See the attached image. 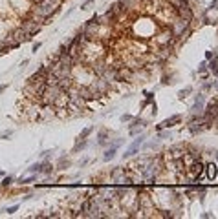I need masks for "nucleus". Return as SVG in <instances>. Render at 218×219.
<instances>
[{
	"mask_svg": "<svg viewBox=\"0 0 218 219\" xmlns=\"http://www.w3.org/2000/svg\"><path fill=\"white\" fill-rule=\"evenodd\" d=\"M171 135H172L171 132H161V130H160V133H158V139H160V141H161V139H169Z\"/></svg>",
	"mask_w": 218,
	"mask_h": 219,
	"instance_id": "nucleus-23",
	"label": "nucleus"
},
{
	"mask_svg": "<svg viewBox=\"0 0 218 219\" xmlns=\"http://www.w3.org/2000/svg\"><path fill=\"white\" fill-rule=\"evenodd\" d=\"M213 86H215V88L218 89V79H216V81H215V84H213Z\"/></svg>",
	"mask_w": 218,
	"mask_h": 219,
	"instance_id": "nucleus-35",
	"label": "nucleus"
},
{
	"mask_svg": "<svg viewBox=\"0 0 218 219\" xmlns=\"http://www.w3.org/2000/svg\"><path fill=\"white\" fill-rule=\"evenodd\" d=\"M51 172H53V166H51L48 161H42V164H41V173H44V175H49Z\"/></svg>",
	"mask_w": 218,
	"mask_h": 219,
	"instance_id": "nucleus-10",
	"label": "nucleus"
},
{
	"mask_svg": "<svg viewBox=\"0 0 218 219\" xmlns=\"http://www.w3.org/2000/svg\"><path fill=\"white\" fill-rule=\"evenodd\" d=\"M202 217H204V219H205V217H207V219H211V217H213V214H209V212H204V214H202Z\"/></svg>",
	"mask_w": 218,
	"mask_h": 219,
	"instance_id": "nucleus-32",
	"label": "nucleus"
},
{
	"mask_svg": "<svg viewBox=\"0 0 218 219\" xmlns=\"http://www.w3.org/2000/svg\"><path fill=\"white\" fill-rule=\"evenodd\" d=\"M211 88H213L211 82H204V84H202V91H207V89H211Z\"/></svg>",
	"mask_w": 218,
	"mask_h": 219,
	"instance_id": "nucleus-28",
	"label": "nucleus"
},
{
	"mask_svg": "<svg viewBox=\"0 0 218 219\" xmlns=\"http://www.w3.org/2000/svg\"><path fill=\"white\" fill-rule=\"evenodd\" d=\"M137 152H139V148H136V146H128V148H127V152L123 153V159H130V157L136 155Z\"/></svg>",
	"mask_w": 218,
	"mask_h": 219,
	"instance_id": "nucleus-12",
	"label": "nucleus"
},
{
	"mask_svg": "<svg viewBox=\"0 0 218 219\" xmlns=\"http://www.w3.org/2000/svg\"><path fill=\"white\" fill-rule=\"evenodd\" d=\"M207 68L211 69V73H213V75H216V77H218V60H216V58H211V60L207 62Z\"/></svg>",
	"mask_w": 218,
	"mask_h": 219,
	"instance_id": "nucleus-11",
	"label": "nucleus"
},
{
	"mask_svg": "<svg viewBox=\"0 0 218 219\" xmlns=\"http://www.w3.org/2000/svg\"><path fill=\"white\" fill-rule=\"evenodd\" d=\"M86 148H88V139H79L77 144L72 148V153H79V152L86 150Z\"/></svg>",
	"mask_w": 218,
	"mask_h": 219,
	"instance_id": "nucleus-8",
	"label": "nucleus"
},
{
	"mask_svg": "<svg viewBox=\"0 0 218 219\" xmlns=\"http://www.w3.org/2000/svg\"><path fill=\"white\" fill-rule=\"evenodd\" d=\"M116 152H117V148H116V146H110V148H108V150L105 152V155H103V163L112 161V159L116 157Z\"/></svg>",
	"mask_w": 218,
	"mask_h": 219,
	"instance_id": "nucleus-9",
	"label": "nucleus"
},
{
	"mask_svg": "<svg viewBox=\"0 0 218 219\" xmlns=\"http://www.w3.org/2000/svg\"><path fill=\"white\" fill-rule=\"evenodd\" d=\"M4 173H6V172H4V170H0V175H4Z\"/></svg>",
	"mask_w": 218,
	"mask_h": 219,
	"instance_id": "nucleus-36",
	"label": "nucleus"
},
{
	"mask_svg": "<svg viewBox=\"0 0 218 219\" xmlns=\"http://www.w3.org/2000/svg\"><path fill=\"white\" fill-rule=\"evenodd\" d=\"M189 26H191L189 18H183V17H178V15H176V17L171 20V24H169V29H171L172 37H181V35L187 33Z\"/></svg>",
	"mask_w": 218,
	"mask_h": 219,
	"instance_id": "nucleus-2",
	"label": "nucleus"
},
{
	"mask_svg": "<svg viewBox=\"0 0 218 219\" xmlns=\"http://www.w3.org/2000/svg\"><path fill=\"white\" fill-rule=\"evenodd\" d=\"M7 89V84H2V86H0V93H4Z\"/></svg>",
	"mask_w": 218,
	"mask_h": 219,
	"instance_id": "nucleus-34",
	"label": "nucleus"
},
{
	"mask_svg": "<svg viewBox=\"0 0 218 219\" xmlns=\"http://www.w3.org/2000/svg\"><path fill=\"white\" fill-rule=\"evenodd\" d=\"M172 33H171V29H169V26H167L165 29H163V33H158L156 35V44H161V46H167V44H171L172 42Z\"/></svg>",
	"mask_w": 218,
	"mask_h": 219,
	"instance_id": "nucleus-4",
	"label": "nucleus"
},
{
	"mask_svg": "<svg viewBox=\"0 0 218 219\" xmlns=\"http://www.w3.org/2000/svg\"><path fill=\"white\" fill-rule=\"evenodd\" d=\"M211 58H215V53H213V51H205V60H211Z\"/></svg>",
	"mask_w": 218,
	"mask_h": 219,
	"instance_id": "nucleus-29",
	"label": "nucleus"
},
{
	"mask_svg": "<svg viewBox=\"0 0 218 219\" xmlns=\"http://www.w3.org/2000/svg\"><path fill=\"white\" fill-rule=\"evenodd\" d=\"M11 183H13V177H11V175H7V177H4L2 186H4V188H7V186H11Z\"/></svg>",
	"mask_w": 218,
	"mask_h": 219,
	"instance_id": "nucleus-19",
	"label": "nucleus"
},
{
	"mask_svg": "<svg viewBox=\"0 0 218 219\" xmlns=\"http://www.w3.org/2000/svg\"><path fill=\"white\" fill-rule=\"evenodd\" d=\"M198 73H204V71H207V60H204V62H200V66H198V69H196Z\"/></svg>",
	"mask_w": 218,
	"mask_h": 219,
	"instance_id": "nucleus-22",
	"label": "nucleus"
},
{
	"mask_svg": "<svg viewBox=\"0 0 218 219\" xmlns=\"http://www.w3.org/2000/svg\"><path fill=\"white\" fill-rule=\"evenodd\" d=\"M204 110H205V95L204 93H198V95L194 97V104H192L191 112L194 113V115H200Z\"/></svg>",
	"mask_w": 218,
	"mask_h": 219,
	"instance_id": "nucleus-3",
	"label": "nucleus"
},
{
	"mask_svg": "<svg viewBox=\"0 0 218 219\" xmlns=\"http://www.w3.org/2000/svg\"><path fill=\"white\" fill-rule=\"evenodd\" d=\"M68 164H70V159H68V155H61V159H59V168H61V170H64Z\"/></svg>",
	"mask_w": 218,
	"mask_h": 219,
	"instance_id": "nucleus-13",
	"label": "nucleus"
},
{
	"mask_svg": "<svg viewBox=\"0 0 218 219\" xmlns=\"http://www.w3.org/2000/svg\"><path fill=\"white\" fill-rule=\"evenodd\" d=\"M216 175H218V164H216Z\"/></svg>",
	"mask_w": 218,
	"mask_h": 219,
	"instance_id": "nucleus-37",
	"label": "nucleus"
},
{
	"mask_svg": "<svg viewBox=\"0 0 218 219\" xmlns=\"http://www.w3.org/2000/svg\"><path fill=\"white\" fill-rule=\"evenodd\" d=\"M18 210V205H15V206H9V208H6V214H9V216H13L15 212Z\"/></svg>",
	"mask_w": 218,
	"mask_h": 219,
	"instance_id": "nucleus-24",
	"label": "nucleus"
},
{
	"mask_svg": "<svg viewBox=\"0 0 218 219\" xmlns=\"http://www.w3.org/2000/svg\"><path fill=\"white\" fill-rule=\"evenodd\" d=\"M152 101H154V93H152V91H145V102L147 104H152Z\"/></svg>",
	"mask_w": 218,
	"mask_h": 219,
	"instance_id": "nucleus-20",
	"label": "nucleus"
},
{
	"mask_svg": "<svg viewBox=\"0 0 218 219\" xmlns=\"http://www.w3.org/2000/svg\"><path fill=\"white\" fill-rule=\"evenodd\" d=\"M53 152H55V150H46V152H42V153H41V157L44 159V161H48V159L53 155Z\"/></svg>",
	"mask_w": 218,
	"mask_h": 219,
	"instance_id": "nucleus-21",
	"label": "nucleus"
},
{
	"mask_svg": "<svg viewBox=\"0 0 218 219\" xmlns=\"http://www.w3.org/2000/svg\"><path fill=\"white\" fill-rule=\"evenodd\" d=\"M130 119H132V115H128V113H125V115L121 117V121H123V122H130Z\"/></svg>",
	"mask_w": 218,
	"mask_h": 219,
	"instance_id": "nucleus-30",
	"label": "nucleus"
},
{
	"mask_svg": "<svg viewBox=\"0 0 218 219\" xmlns=\"http://www.w3.org/2000/svg\"><path fill=\"white\" fill-rule=\"evenodd\" d=\"M93 132V126H88V128H85V130H83L81 133H79V137H77V141L79 139H86L88 135H90V133Z\"/></svg>",
	"mask_w": 218,
	"mask_h": 219,
	"instance_id": "nucleus-14",
	"label": "nucleus"
},
{
	"mask_svg": "<svg viewBox=\"0 0 218 219\" xmlns=\"http://www.w3.org/2000/svg\"><path fill=\"white\" fill-rule=\"evenodd\" d=\"M11 135H13V130H6V132L0 133V139H7V137H11Z\"/></svg>",
	"mask_w": 218,
	"mask_h": 219,
	"instance_id": "nucleus-25",
	"label": "nucleus"
},
{
	"mask_svg": "<svg viewBox=\"0 0 218 219\" xmlns=\"http://www.w3.org/2000/svg\"><path fill=\"white\" fill-rule=\"evenodd\" d=\"M143 141H145V135H139V137H137V139H134V142L130 144V146H136V148H139Z\"/></svg>",
	"mask_w": 218,
	"mask_h": 219,
	"instance_id": "nucleus-18",
	"label": "nucleus"
},
{
	"mask_svg": "<svg viewBox=\"0 0 218 219\" xmlns=\"http://www.w3.org/2000/svg\"><path fill=\"white\" fill-rule=\"evenodd\" d=\"M35 179H37V175H35V173H33V175H29V177H20V179H18V181H20L22 185H29V183H33V181H35Z\"/></svg>",
	"mask_w": 218,
	"mask_h": 219,
	"instance_id": "nucleus-16",
	"label": "nucleus"
},
{
	"mask_svg": "<svg viewBox=\"0 0 218 219\" xmlns=\"http://www.w3.org/2000/svg\"><path fill=\"white\" fill-rule=\"evenodd\" d=\"M125 175H127V173H125V168H121V166H116V168L110 172V177H112L114 183H123Z\"/></svg>",
	"mask_w": 218,
	"mask_h": 219,
	"instance_id": "nucleus-6",
	"label": "nucleus"
},
{
	"mask_svg": "<svg viewBox=\"0 0 218 219\" xmlns=\"http://www.w3.org/2000/svg\"><path fill=\"white\" fill-rule=\"evenodd\" d=\"M41 164H42V163H33L31 166L28 168V172H31V173H37V172H41Z\"/></svg>",
	"mask_w": 218,
	"mask_h": 219,
	"instance_id": "nucleus-17",
	"label": "nucleus"
},
{
	"mask_svg": "<svg viewBox=\"0 0 218 219\" xmlns=\"http://www.w3.org/2000/svg\"><path fill=\"white\" fill-rule=\"evenodd\" d=\"M93 4V0H85V2H83V6H81V9H88Z\"/></svg>",
	"mask_w": 218,
	"mask_h": 219,
	"instance_id": "nucleus-26",
	"label": "nucleus"
},
{
	"mask_svg": "<svg viewBox=\"0 0 218 219\" xmlns=\"http://www.w3.org/2000/svg\"><path fill=\"white\" fill-rule=\"evenodd\" d=\"M41 46H42V44H41V42H35V44H33V51H37V49H39V48H41Z\"/></svg>",
	"mask_w": 218,
	"mask_h": 219,
	"instance_id": "nucleus-33",
	"label": "nucleus"
},
{
	"mask_svg": "<svg viewBox=\"0 0 218 219\" xmlns=\"http://www.w3.org/2000/svg\"><path fill=\"white\" fill-rule=\"evenodd\" d=\"M191 91H192V89H191V86H187V88H183V89H180V91H178V99H185V97L189 95Z\"/></svg>",
	"mask_w": 218,
	"mask_h": 219,
	"instance_id": "nucleus-15",
	"label": "nucleus"
},
{
	"mask_svg": "<svg viewBox=\"0 0 218 219\" xmlns=\"http://www.w3.org/2000/svg\"><path fill=\"white\" fill-rule=\"evenodd\" d=\"M211 9H218V0H213L209 4V7H207V11H211Z\"/></svg>",
	"mask_w": 218,
	"mask_h": 219,
	"instance_id": "nucleus-27",
	"label": "nucleus"
},
{
	"mask_svg": "<svg viewBox=\"0 0 218 219\" xmlns=\"http://www.w3.org/2000/svg\"><path fill=\"white\" fill-rule=\"evenodd\" d=\"M59 4H61V0H41V2L33 7V17H35V20L42 22V20H46V18H49L57 11Z\"/></svg>",
	"mask_w": 218,
	"mask_h": 219,
	"instance_id": "nucleus-1",
	"label": "nucleus"
},
{
	"mask_svg": "<svg viewBox=\"0 0 218 219\" xmlns=\"http://www.w3.org/2000/svg\"><path fill=\"white\" fill-rule=\"evenodd\" d=\"M178 122H181V115H172V117L167 119V121H163L161 124H158L156 130L160 132V130H163V128H172V126H176Z\"/></svg>",
	"mask_w": 218,
	"mask_h": 219,
	"instance_id": "nucleus-5",
	"label": "nucleus"
},
{
	"mask_svg": "<svg viewBox=\"0 0 218 219\" xmlns=\"http://www.w3.org/2000/svg\"><path fill=\"white\" fill-rule=\"evenodd\" d=\"M88 163H90V159H88V157H85V159H83V161L79 163V164H81V166H85V164H88Z\"/></svg>",
	"mask_w": 218,
	"mask_h": 219,
	"instance_id": "nucleus-31",
	"label": "nucleus"
},
{
	"mask_svg": "<svg viewBox=\"0 0 218 219\" xmlns=\"http://www.w3.org/2000/svg\"><path fill=\"white\" fill-rule=\"evenodd\" d=\"M205 175L209 181H213V179H216V164L215 163H207L205 164Z\"/></svg>",
	"mask_w": 218,
	"mask_h": 219,
	"instance_id": "nucleus-7",
	"label": "nucleus"
}]
</instances>
